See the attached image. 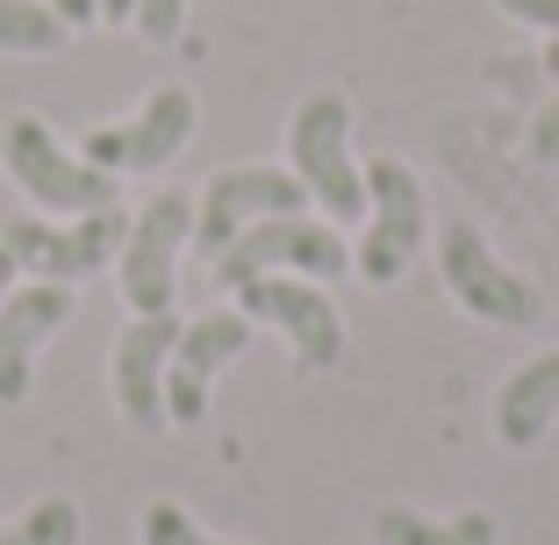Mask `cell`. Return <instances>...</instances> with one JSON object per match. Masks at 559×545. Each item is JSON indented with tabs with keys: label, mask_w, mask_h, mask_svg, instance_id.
<instances>
[{
	"label": "cell",
	"mask_w": 559,
	"mask_h": 545,
	"mask_svg": "<svg viewBox=\"0 0 559 545\" xmlns=\"http://www.w3.org/2000/svg\"><path fill=\"white\" fill-rule=\"evenodd\" d=\"M287 173L309 187L323 223H359L366 215V166H352V100L337 86L309 94L287 122Z\"/></svg>",
	"instance_id": "cell-1"
},
{
	"label": "cell",
	"mask_w": 559,
	"mask_h": 545,
	"mask_svg": "<svg viewBox=\"0 0 559 545\" xmlns=\"http://www.w3.org/2000/svg\"><path fill=\"white\" fill-rule=\"evenodd\" d=\"M0 166H8V180H15L36 209H50V215L122 209L116 173H100V166H86L80 151H66L58 137H50L44 116H15L8 130H0Z\"/></svg>",
	"instance_id": "cell-2"
},
{
	"label": "cell",
	"mask_w": 559,
	"mask_h": 545,
	"mask_svg": "<svg viewBox=\"0 0 559 545\" xmlns=\"http://www.w3.org/2000/svg\"><path fill=\"white\" fill-rule=\"evenodd\" d=\"M122 237H130V215L100 209V215H15L0 230V245L15 251L22 273L72 287V281H94L100 265L122 251Z\"/></svg>",
	"instance_id": "cell-3"
},
{
	"label": "cell",
	"mask_w": 559,
	"mask_h": 545,
	"mask_svg": "<svg viewBox=\"0 0 559 545\" xmlns=\"http://www.w3.org/2000/svg\"><path fill=\"white\" fill-rule=\"evenodd\" d=\"M352 265L337 223L323 215H273V223H251L223 259H215V281L223 287H251L265 273H301V281H337Z\"/></svg>",
	"instance_id": "cell-4"
},
{
	"label": "cell",
	"mask_w": 559,
	"mask_h": 545,
	"mask_svg": "<svg viewBox=\"0 0 559 545\" xmlns=\"http://www.w3.org/2000/svg\"><path fill=\"white\" fill-rule=\"evenodd\" d=\"M194 245V194H151L130 215V237H122L116 265H122V295L136 316H165L180 295V251Z\"/></svg>",
	"instance_id": "cell-5"
},
{
	"label": "cell",
	"mask_w": 559,
	"mask_h": 545,
	"mask_svg": "<svg viewBox=\"0 0 559 545\" xmlns=\"http://www.w3.org/2000/svg\"><path fill=\"white\" fill-rule=\"evenodd\" d=\"M438 273H444V287H452V301H460L466 316H480V323H502V331L538 323V287L495 259V245L466 215H452L438 230Z\"/></svg>",
	"instance_id": "cell-6"
},
{
	"label": "cell",
	"mask_w": 559,
	"mask_h": 545,
	"mask_svg": "<svg viewBox=\"0 0 559 545\" xmlns=\"http://www.w3.org/2000/svg\"><path fill=\"white\" fill-rule=\"evenodd\" d=\"M424 230H430L424 180H416L402 158H373V166H366V237H359V251H352V265H359L373 287L402 281L409 259L424 251Z\"/></svg>",
	"instance_id": "cell-7"
},
{
	"label": "cell",
	"mask_w": 559,
	"mask_h": 545,
	"mask_svg": "<svg viewBox=\"0 0 559 545\" xmlns=\"http://www.w3.org/2000/svg\"><path fill=\"white\" fill-rule=\"evenodd\" d=\"M273 215H309V187L280 166H230L215 173L194 194V251L223 259L251 223H273Z\"/></svg>",
	"instance_id": "cell-8"
},
{
	"label": "cell",
	"mask_w": 559,
	"mask_h": 545,
	"mask_svg": "<svg viewBox=\"0 0 559 545\" xmlns=\"http://www.w3.org/2000/svg\"><path fill=\"white\" fill-rule=\"evenodd\" d=\"M187 137H194V94H187V86H158L130 122H100V130H86L80 158L122 180V173L173 166V158L187 151Z\"/></svg>",
	"instance_id": "cell-9"
},
{
	"label": "cell",
	"mask_w": 559,
	"mask_h": 545,
	"mask_svg": "<svg viewBox=\"0 0 559 545\" xmlns=\"http://www.w3.org/2000/svg\"><path fill=\"white\" fill-rule=\"evenodd\" d=\"M237 309L273 323L287 345L301 352V366H337L345 359V316L323 295V281H301V273H265V281L237 287Z\"/></svg>",
	"instance_id": "cell-10"
},
{
	"label": "cell",
	"mask_w": 559,
	"mask_h": 545,
	"mask_svg": "<svg viewBox=\"0 0 559 545\" xmlns=\"http://www.w3.org/2000/svg\"><path fill=\"white\" fill-rule=\"evenodd\" d=\"M251 345V316L245 309H209L194 323H180V345L165 366V424H201L209 416V380Z\"/></svg>",
	"instance_id": "cell-11"
},
{
	"label": "cell",
	"mask_w": 559,
	"mask_h": 545,
	"mask_svg": "<svg viewBox=\"0 0 559 545\" xmlns=\"http://www.w3.org/2000/svg\"><path fill=\"white\" fill-rule=\"evenodd\" d=\"M72 316V287L58 281H15V295L0 301V402H22L29 395V374H36V352L50 345V331H66Z\"/></svg>",
	"instance_id": "cell-12"
},
{
	"label": "cell",
	"mask_w": 559,
	"mask_h": 545,
	"mask_svg": "<svg viewBox=\"0 0 559 545\" xmlns=\"http://www.w3.org/2000/svg\"><path fill=\"white\" fill-rule=\"evenodd\" d=\"M180 345V316H136L116 345V402L136 430H165V366Z\"/></svg>",
	"instance_id": "cell-13"
},
{
	"label": "cell",
	"mask_w": 559,
	"mask_h": 545,
	"mask_svg": "<svg viewBox=\"0 0 559 545\" xmlns=\"http://www.w3.org/2000/svg\"><path fill=\"white\" fill-rule=\"evenodd\" d=\"M552 416H559V352H538V359H524L502 380V395H495V438L510 452H524L552 430Z\"/></svg>",
	"instance_id": "cell-14"
},
{
	"label": "cell",
	"mask_w": 559,
	"mask_h": 545,
	"mask_svg": "<svg viewBox=\"0 0 559 545\" xmlns=\"http://www.w3.org/2000/svg\"><path fill=\"white\" fill-rule=\"evenodd\" d=\"M373 545H495V517L488 510H460V517H424V510H388L373 517Z\"/></svg>",
	"instance_id": "cell-15"
},
{
	"label": "cell",
	"mask_w": 559,
	"mask_h": 545,
	"mask_svg": "<svg viewBox=\"0 0 559 545\" xmlns=\"http://www.w3.org/2000/svg\"><path fill=\"white\" fill-rule=\"evenodd\" d=\"M66 36L72 29L50 15V0H0V50L8 58H50Z\"/></svg>",
	"instance_id": "cell-16"
},
{
	"label": "cell",
	"mask_w": 559,
	"mask_h": 545,
	"mask_svg": "<svg viewBox=\"0 0 559 545\" xmlns=\"http://www.w3.org/2000/svg\"><path fill=\"white\" fill-rule=\"evenodd\" d=\"M0 545H80V502L44 496L22 524H0Z\"/></svg>",
	"instance_id": "cell-17"
},
{
	"label": "cell",
	"mask_w": 559,
	"mask_h": 545,
	"mask_svg": "<svg viewBox=\"0 0 559 545\" xmlns=\"http://www.w3.org/2000/svg\"><path fill=\"white\" fill-rule=\"evenodd\" d=\"M136 531H144V545H223V538H209L180 502H165V496L144 502V524H136Z\"/></svg>",
	"instance_id": "cell-18"
},
{
	"label": "cell",
	"mask_w": 559,
	"mask_h": 545,
	"mask_svg": "<svg viewBox=\"0 0 559 545\" xmlns=\"http://www.w3.org/2000/svg\"><path fill=\"white\" fill-rule=\"evenodd\" d=\"M545 80H552V94H545L538 122H531V158H538V166H559V36L545 44Z\"/></svg>",
	"instance_id": "cell-19"
},
{
	"label": "cell",
	"mask_w": 559,
	"mask_h": 545,
	"mask_svg": "<svg viewBox=\"0 0 559 545\" xmlns=\"http://www.w3.org/2000/svg\"><path fill=\"white\" fill-rule=\"evenodd\" d=\"M136 36H151V44H173L180 36V22H187V0H136Z\"/></svg>",
	"instance_id": "cell-20"
},
{
	"label": "cell",
	"mask_w": 559,
	"mask_h": 545,
	"mask_svg": "<svg viewBox=\"0 0 559 545\" xmlns=\"http://www.w3.org/2000/svg\"><path fill=\"white\" fill-rule=\"evenodd\" d=\"M510 22H531V29H545V36H559V0H495Z\"/></svg>",
	"instance_id": "cell-21"
},
{
	"label": "cell",
	"mask_w": 559,
	"mask_h": 545,
	"mask_svg": "<svg viewBox=\"0 0 559 545\" xmlns=\"http://www.w3.org/2000/svg\"><path fill=\"white\" fill-rule=\"evenodd\" d=\"M50 15L66 29H86V22H100V0H50Z\"/></svg>",
	"instance_id": "cell-22"
},
{
	"label": "cell",
	"mask_w": 559,
	"mask_h": 545,
	"mask_svg": "<svg viewBox=\"0 0 559 545\" xmlns=\"http://www.w3.org/2000/svg\"><path fill=\"white\" fill-rule=\"evenodd\" d=\"M15 281H22V265H15V251H8V245H0V301H8V295H15Z\"/></svg>",
	"instance_id": "cell-23"
},
{
	"label": "cell",
	"mask_w": 559,
	"mask_h": 545,
	"mask_svg": "<svg viewBox=\"0 0 559 545\" xmlns=\"http://www.w3.org/2000/svg\"><path fill=\"white\" fill-rule=\"evenodd\" d=\"M136 15V0H100V22H130Z\"/></svg>",
	"instance_id": "cell-24"
}]
</instances>
